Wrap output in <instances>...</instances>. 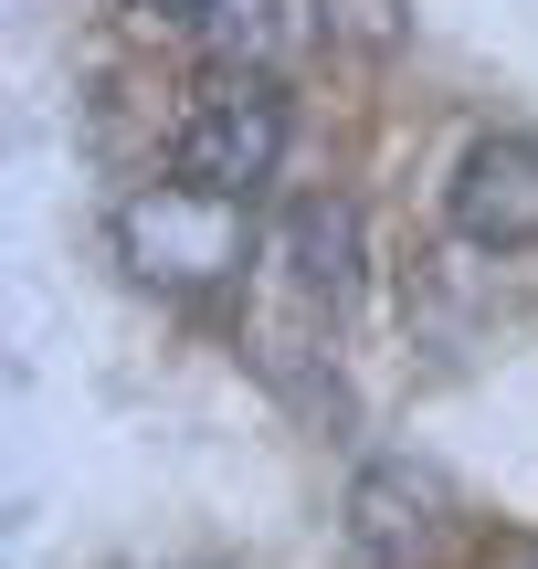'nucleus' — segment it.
Returning <instances> with one entry per match:
<instances>
[{"label":"nucleus","instance_id":"f257e3e1","mask_svg":"<svg viewBox=\"0 0 538 569\" xmlns=\"http://www.w3.org/2000/svg\"><path fill=\"white\" fill-rule=\"evenodd\" d=\"M117 253H127V274L159 284V296H211V284H232L265 243H253L243 201H222V190H201V180H159V190H138V201L117 211Z\"/></svg>","mask_w":538,"mask_h":569},{"label":"nucleus","instance_id":"f03ea898","mask_svg":"<svg viewBox=\"0 0 538 569\" xmlns=\"http://www.w3.org/2000/svg\"><path fill=\"white\" fill-rule=\"evenodd\" d=\"M169 159H180V180L222 190V201H253V190L275 180V159H286V84L275 74H222V63H211V84L180 106Z\"/></svg>","mask_w":538,"mask_h":569},{"label":"nucleus","instance_id":"7ed1b4c3","mask_svg":"<svg viewBox=\"0 0 538 569\" xmlns=\"http://www.w3.org/2000/svg\"><path fill=\"white\" fill-rule=\"evenodd\" d=\"M349 549L370 569H434L455 549V486L434 465H370L349 486Z\"/></svg>","mask_w":538,"mask_h":569},{"label":"nucleus","instance_id":"20e7f679","mask_svg":"<svg viewBox=\"0 0 538 569\" xmlns=\"http://www.w3.org/2000/svg\"><path fill=\"white\" fill-rule=\"evenodd\" d=\"M444 211H455V232H465L476 253H528V243H538V138H518V127L476 138V148L455 159Z\"/></svg>","mask_w":538,"mask_h":569},{"label":"nucleus","instance_id":"39448f33","mask_svg":"<svg viewBox=\"0 0 538 569\" xmlns=\"http://www.w3.org/2000/svg\"><path fill=\"white\" fill-rule=\"evenodd\" d=\"M265 264H275V284H286L307 317H349V306H359V211L338 201V190L286 201V222H275Z\"/></svg>","mask_w":538,"mask_h":569},{"label":"nucleus","instance_id":"423d86ee","mask_svg":"<svg viewBox=\"0 0 538 569\" xmlns=\"http://www.w3.org/2000/svg\"><path fill=\"white\" fill-rule=\"evenodd\" d=\"M201 32H211V53H222V74H275L296 21H286V0H222Z\"/></svg>","mask_w":538,"mask_h":569},{"label":"nucleus","instance_id":"0eeeda50","mask_svg":"<svg viewBox=\"0 0 538 569\" xmlns=\"http://www.w3.org/2000/svg\"><path fill=\"white\" fill-rule=\"evenodd\" d=\"M148 11H159V21H211L222 0H148Z\"/></svg>","mask_w":538,"mask_h":569}]
</instances>
